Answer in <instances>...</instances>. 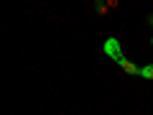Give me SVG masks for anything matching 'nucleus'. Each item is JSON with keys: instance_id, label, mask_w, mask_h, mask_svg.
I'll return each mask as SVG.
<instances>
[{"instance_id": "f257e3e1", "label": "nucleus", "mask_w": 153, "mask_h": 115, "mask_svg": "<svg viewBox=\"0 0 153 115\" xmlns=\"http://www.w3.org/2000/svg\"><path fill=\"white\" fill-rule=\"evenodd\" d=\"M120 64H123V69H125L128 74H140V66H135L133 61H125V59H123Z\"/></svg>"}, {"instance_id": "f03ea898", "label": "nucleus", "mask_w": 153, "mask_h": 115, "mask_svg": "<svg viewBox=\"0 0 153 115\" xmlns=\"http://www.w3.org/2000/svg\"><path fill=\"white\" fill-rule=\"evenodd\" d=\"M140 77H146V79H153V64L140 66Z\"/></svg>"}, {"instance_id": "7ed1b4c3", "label": "nucleus", "mask_w": 153, "mask_h": 115, "mask_svg": "<svg viewBox=\"0 0 153 115\" xmlns=\"http://www.w3.org/2000/svg\"><path fill=\"white\" fill-rule=\"evenodd\" d=\"M148 23H151V26H153V16H148Z\"/></svg>"}, {"instance_id": "20e7f679", "label": "nucleus", "mask_w": 153, "mask_h": 115, "mask_svg": "<svg viewBox=\"0 0 153 115\" xmlns=\"http://www.w3.org/2000/svg\"><path fill=\"white\" fill-rule=\"evenodd\" d=\"M151 44H153V38H151Z\"/></svg>"}]
</instances>
